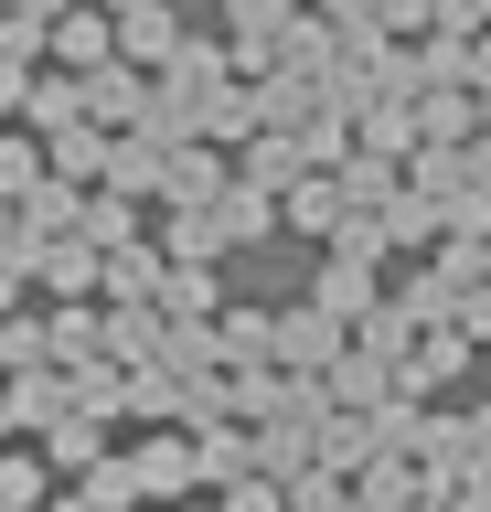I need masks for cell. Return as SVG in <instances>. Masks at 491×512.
Here are the masks:
<instances>
[{
    "label": "cell",
    "mask_w": 491,
    "mask_h": 512,
    "mask_svg": "<svg viewBox=\"0 0 491 512\" xmlns=\"http://www.w3.org/2000/svg\"><path fill=\"white\" fill-rule=\"evenodd\" d=\"M129 470H139V491H150V502H193L203 448H193V438H139V448H129Z\"/></svg>",
    "instance_id": "1"
},
{
    "label": "cell",
    "mask_w": 491,
    "mask_h": 512,
    "mask_svg": "<svg viewBox=\"0 0 491 512\" xmlns=\"http://www.w3.org/2000/svg\"><path fill=\"white\" fill-rule=\"evenodd\" d=\"M353 502H363V512H417V502H438V491H427V470L406 459V448H395V459L374 448V459L353 470Z\"/></svg>",
    "instance_id": "2"
},
{
    "label": "cell",
    "mask_w": 491,
    "mask_h": 512,
    "mask_svg": "<svg viewBox=\"0 0 491 512\" xmlns=\"http://www.w3.org/2000/svg\"><path fill=\"white\" fill-rule=\"evenodd\" d=\"M278 363H289V374H331V363H342V320H331L321 299L289 310V320H278Z\"/></svg>",
    "instance_id": "3"
},
{
    "label": "cell",
    "mask_w": 491,
    "mask_h": 512,
    "mask_svg": "<svg viewBox=\"0 0 491 512\" xmlns=\"http://www.w3.org/2000/svg\"><path fill=\"white\" fill-rule=\"evenodd\" d=\"M11 416H22V427H65V416H75V374L22 363V374H11Z\"/></svg>",
    "instance_id": "4"
},
{
    "label": "cell",
    "mask_w": 491,
    "mask_h": 512,
    "mask_svg": "<svg viewBox=\"0 0 491 512\" xmlns=\"http://www.w3.org/2000/svg\"><path fill=\"white\" fill-rule=\"evenodd\" d=\"M97 427H107V416H86V406H75L65 427H43V459H54V470H65V480H86V470H97V459H107V438H97Z\"/></svg>",
    "instance_id": "5"
},
{
    "label": "cell",
    "mask_w": 491,
    "mask_h": 512,
    "mask_svg": "<svg viewBox=\"0 0 491 512\" xmlns=\"http://www.w3.org/2000/svg\"><path fill=\"white\" fill-rule=\"evenodd\" d=\"M43 502H54V459L0 448V512H43Z\"/></svg>",
    "instance_id": "6"
},
{
    "label": "cell",
    "mask_w": 491,
    "mask_h": 512,
    "mask_svg": "<svg viewBox=\"0 0 491 512\" xmlns=\"http://www.w3.org/2000/svg\"><path fill=\"white\" fill-rule=\"evenodd\" d=\"M331 406H363V416L385 406V352H353V342H342V363H331Z\"/></svg>",
    "instance_id": "7"
},
{
    "label": "cell",
    "mask_w": 491,
    "mask_h": 512,
    "mask_svg": "<svg viewBox=\"0 0 491 512\" xmlns=\"http://www.w3.org/2000/svg\"><path fill=\"white\" fill-rule=\"evenodd\" d=\"M363 299H374V256H353V246H342V256L321 267V310H331V320H353Z\"/></svg>",
    "instance_id": "8"
},
{
    "label": "cell",
    "mask_w": 491,
    "mask_h": 512,
    "mask_svg": "<svg viewBox=\"0 0 491 512\" xmlns=\"http://www.w3.org/2000/svg\"><path fill=\"white\" fill-rule=\"evenodd\" d=\"M75 491H86V512H139V502H150V491H139V470H129V459H97V470L75 480Z\"/></svg>",
    "instance_id": "9"
},
{
    "label": "cell",
    "mask_w": 491,
    "mask_h": 512,
    "mask_svg": "<svg viewBox=\"0 0 491 512\" xmlns=\"http://www.w3.org/2000/svg\"><path fill=\"white\" fill-rule=\"evenodd\" d=\"M214 352H225V363H278V320H257V310H235L225 331H214Z\"/></svg>",
    "instance_id": "10"
},
{
    "label": "cell",
    "mask_w": 491,
    "mask_h": 512,
    "mask_svg": "<svg viewBox=\"0 0 491 512\" xmlns=\"http://www.w3.org/2000/svg\"><path fill=\"white\" fill-rule=\"evenodd\" d=\"M203 480H246V470H257V438H235V427H203Z\"/></svg>",
    "instance_id": "11"
},
{
    "label": "cell",
    "mask_w": 491,
    "mask_h": 512,
    "mask_svg": "<svg viewBox=\"0 0 491 512\" xmlns=\"http://www.w3.org/2000/svg\"><path fill=\"white\" fill-rule=\"evenodd\" d=\"M161 342H171V331H161L150 310H118V320H107V352H129V363H150Z\"/></svg>",
    "instance_id": "12"
},
{
    "label": "cell",
    "mask_w": 491,
    "mask_h": 512,
    "mask_svg": "<svg viewBox=\"0 0 491 512\" xmlns=\"http://www.w3.org/2000/svg\"><path fill=\"white\" fill-rule=\"evenodd\" d=\"M86 352H107V320L65 310V320H54V363H65V374H75V363H86Z\"/></svg>",
    "instance_id": "13"
},
{
    "label": "cell",
    "mask_w": 491,
    "mask_h": 512,
    "mask_svg": "<svg viewBox=\"0 0 491 512\" xmlns=\"http://www.w3.org/2000/svg\"><path fill=\"white\" fill-rule=\"evenodd\" d=\"M118 416H182V384H171V374H139V384H118Z\"/></svg>",
    "instance_id": "14"
},
{
    "label": "cell",
    "mask_w": 491,
    "mask_h": 512,
    "mask_svg": "<svg viewBox=\"0 0 491 512\" xmlns=\"http://www.w3.org/2000/svg\"><path fill=\"white\" fill-rule=\"evenodd\" d=\"M107 288H118V299H139V288H161L150 246H107Z\"/></svg>",
    "instance_id": "15"
},
{
    "label": "cell",
    "mask_w": 491,
    "mask_h": 512,
    "mask_svg": "<svg viewBox=\"0 0 491 512\" xmlns=\"http://www.w3.org/2000/svg\"><path fill=\"white\" fill-rule=\"evenodd\" d=\"M161 310H171V320L214 310V278H203V267H171V278H161Z\"/></svg>",
    "instance_id": "16"
},
{
    "label": "cell",
    "mask_w": 491,
    "mask_h": 512,
    "mask_svg": "<svg viewBox=\"0 0 491 512\" xmlns=\"http://www.w3.org/2000/svg\"><path fill=\"white\" fill-rule=\"evenodd\" d=\"M43 278H54V288H97L107 267H97V246H54V256H43Z\"/></svg>",
    "instance_id": "17"
},
{
    "label": "cell",
    "mask_w": 491,
    "mask_h": 512,
    "mask_svg": "<svg viewBox=\"0 0 491 512\" xmlns=\"http://www.w3.org/2000/svg\"><path fill=\"white\" fill-rule=\"evenodd\" d=\"M449 374H459V342H449V331H438V342H427L417 363H406V395H427V384H449Z\"/></svg>",
    "instance_id": "18"
},
{
    "label": "cell",
    "mask_w": 491,
    "mask_h": 512,
    "mask_svg": "<svg viewBox=\"0 0 491 512\" xmlns=\"http://www.w3.org/2000/svg\"><path fill=\"white\" fill-rule=\"evenodd\" d=\"M161 363H171V374H203V363H214V331H193V320H182V331L161 342Z\"/></svg>",
    "instance_id": "19"
},
{
    "label": "cell",
    "mask_w": 491,
    "mask_h": 512,
    "mask_svg": "<svg viewBox=\"0 0 491 512\" xmlns=\"http://www.w3.org/2000/svg\"><path fill=\"white\" fill-rule=\"evenodd\" d=\"M214 224H225V235H257V224H267V182H246V192H225V214H214Z\"/></svg>",
    "instance_id": "20"
},
{
    "label": "cell",
    "mask_w": 491,
    "mask_h": 512,
    "mask_svg": "<svg viewBox=\"0 0 491 512\" xmlns=\"http://www.w3.org/2000/svg\"><path fill=\"white\" fill-rule=\"evenodd\" d=\"M289 214H299V224H331V214H342V182H299Z\"/></svg>",
    "instance_id": "21"
},
{
    "label": "cell",
    "mask_w": 491,
    "mask_h": 512,
    "mask_svg": "<svg viewBox=\"0 0 491 512\" xmlns=\"http://www.w3.org/2000/svg\"><path fill=\"white\" fill-rule=\"evenodd\" d=\"M161 182H171V192H182V203H203V192H214V160H203V150H193V160H171Z\"/></svg>",
    "instance_id": "22"
},
{
    "label": "cell",
    "mask_w": 491,
    "mask_h": 512,
    "mask_svg": "<svg viewBox=\"0 0 491 512\" xmlns=\"http://www.w3.org/2000/svg\"><path fill=\"white\" fill-rule=\"evenodd\" d=\"M33 182V150H11V139H0V192H22Z\"/></svg>",
    "instance_id": "23"
},
{
    "label": "cell",
    "mask_w": 491,
    "mask_h": 512,
    "mask_svg": "<svg viewBox=\"0 0 491 512\" xmlns=\"http://www.w3.org/2000/svg\"><path fill=\"white\" fill-rule=\"evenodd\" d=\"M11 427H22V416H11V395H0V448H11Z\"/></svg>",
    "instance_id": "24"
},
{
    "label": "cell",
    "mask_w": 491,
    "mask_h": 512,
    "mask_svg": "<svg viewBox=\"0 0 491 512\" xmlns=\"http://www.w3.org/2000/svg\"><path fill=\"white\" fill-rule=\"evenodd\" d=\"M43 512H86V491H65V502H43Z\"/></svg>",
    "instance_id": "25"
},
{
    "label": "cell",
    "mask_w": 491,
    "mask_h": 512,
    "mask_svg": "<svg viewBox=\"0 0 491 512\" xmlns=\"http://www.w3.org/2000/svg\"><path fill=\"white\" fill-rule=\"evenodd\" d=\"M171 512H225V502H171Z\"/></svg>",
    "instance_id": "26"
},
{
    "label": "cell",
    "mask_w": 491,
    "mask_h": 512,
    "mask_svg": "<svg viewBox=\"0 0 491 512\" xmlns=\"http://www.w3.org/2000/svg\"><path fill=\"white\" fill-rule=\"evenodd\" d=\"M0 342H11V320H0Z\"/></svg>",
    "instance_id": "27"
}]
</instances>
